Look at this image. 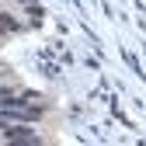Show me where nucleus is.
Segmentation results:
<instances>
[{
    "instance_id": "3",
    "label": "nucleus",
    "mask_w": 146,
    "mask_h": 146,
    "mask_svg": "<svg viewBox=\"0 0 146 146\" xmlns=\"http://www.w3.org/2000/svg\"><path fill=\"white\" fill-rule=\"evenodd\" d=\"M21 4H28V7H31V4H35V0H21Z\"/></svg>"
},
{
    "instance_id": "1",
    "label": "nucleus",
    "mask_w": 146,
    "mask_h": 146,
    "mask_svg": "<svg viewBox=\"0 0 146 146\" xmlns=\"http://www.w3.org/2000/svg\"><path fill=\"white\" fill-rule=\"evenodd\" d=\"M4 139H7V143H28V146L42 143L38 132L28 129V122H7V125H4Z\"/></svg>"
},
{
    "instance_id": "4",
    "label": "nucleus",
    "mask_w": 146,
    "mask_h": 146,
    "mask_svg": "<svg viewBox=\"0 0 146 146\" xmlns=\"http://www.w3.org/2000/svg\"><path fill=\"white\" fill-rule=\"evenodd\" d=\"M0 70H7V63H4V59H0Z\"/></svg>"
},
{
    "instance_id": "2",
    "label": "nucleus",
    "mask_w": 146,
    "mask_h": 146,
    "mask_svg": "<svg viewBox=\"0 0 146 146\" xmlns=\"http://www.w3.org/2000/svg\"><path fill=\"white\" fill-rule=\"evenodd\" d=\"M17 28H21V25H17V17L14 14H7V11H0V31H17Z\"/></svg>"
}]
</instances>
